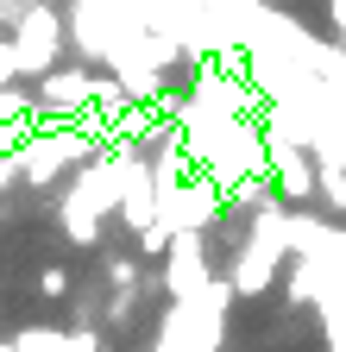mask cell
<instances>
[{
    "label": "cell",
    "instance_id": "cell-4",
    "mask_svg": "<svg viewBox=\"0 0 346 352\" xmlns=\"http://www.w3.org/2000/svg\"><path fill=\"white\" fill-rule=\"evenodd\" d=\"M82 151H89L82 139H38V145H32V157H19V170L32 176V183H51V170H57L63 157H82Z\"/></svg>",
    "mask_w": 346,
    "mask_h": 352
},
{
    "label": "cell",
    "instance_id": "cell-7",
    "mask_svg": "<svg viewBox=\"0 0 346 352\" xmlns=\"http://www.w3.org/2000/svg\"><path fill=\"white\" fill-rule=\"evenodd\" d=\"M321 195H327V208H346V176L327 164H321Z\"/></svg>",
    "mask_w": 346,
    "mask_h": 352
},
{
    "label": "cell",
    "instance_id": "cell-10",
    "mask_svg": "<svg viewBox=\"0 0 346 352\" xmlns=\"http://www.w3.org/2000/svg\"><path fill=\"white\" fill-rule=\"evenodd\" d=\"M327 13H334V25L346 32V0H327Z\"/></svg>",
    "mask_w": 346,
    "mask_h": 352
},
{
    "label": "cell",
    "instance_id": "cell-1",
    "mask_svg": "<svg viewBox=\"0 0 346 352\" xmlns=\"http://www.w3.org/2000/svg\"><path fill=\"white\" fill-rule=\"evenodd\" d=\"M51 57H57V13L51 7H32L19 19V69L51 76Z\"/></svg>",
    "mask_w": 346,
    "mask_h": 352
},
{
    "label": "cell",
    "instance_id": "cell-11",
    "mask_svg": "<svg viewBox=\"0 0 346 352\" xmlns=\"http://www.w3.org/2000/svg\"><path fill=\"white\" fill-rule=\"evenodd\" d=\"M7 176H13V164H7V151H0V183H7Z\"/></svg>",
    "mask_w": 346,
    "mask_h": 352
},
{
    "label": "cell",
    "instance_id": "cell-9",
    "mask_svg": "<svg viewBox=\"0 0 346 352\" xmlns=\"http://www.w3.org/2000/svg\"><path fill=\"white\" fill-rule=\"evenodd\" d=\"M327 333H334V352H346V315H334V321H327Z\"/></svg>",
    "mask_w": 346,
    "mask_h": 352
},
{
    "label": "cell",
    "instance_id": "cell-2",
    "mask_svg": "<svg viewBox=\"0 0 346 352\" xmlns=\"http://www.w3.org/2000/svg\"><path fill=\"white\" fill-rule=\"evenodd\" d=\"M38 101L57 107V113H82V107H95V76H82V69H51L45 88H38Z\"/></svg>",
    "mask_w": 346,
    "mask_h": 352
},
{
    "label": "cell",
    "instance_id": "cell-3",
    "mask_svg": "<svg viewBox=\"0 0 346 352\" xmlns=\"http://www.w3.org/2000/svg\"><path fill=\"white\" fill-rule=\"evenodd\" d=\"M170 289H177V302L208 296V264H202V239H195V233H183L177 258H170Z\"/></svg>",
    "mask_w": 346,
    "mask_h": 352
},
{
    "label": "cell",
    "instance_id": "cell-12",
    "mask_svg": "<svg viewBox=\"0 0 346 352\" xmlns=\"http://www.w3.org/2000/svg\"><path fill=\"white\" fill-rule=\"evenodd\" d=\"M0 352H13V346H0Z\"/></svg>",
    "mask_w": 346,
    "mask_h": 352
},
{
    "label": "cell",
    "instance_id": "cell-5",
    "mask_svg": "<svg viewBox=\"0 0 346 352\" xmlns=\"http://www.w3.org/2000/svg\"><path fill=\"white\" fill-rule=\"evenodd\" d=\"M271 170H277L283 195H296V201L315 189V176H309V164H302V151H290V145H271Z\"/></svg>",
    "mask_w": 346,
    "mask_h": 352
},
{
    "label": "cell",
    "instance_id": "cell-8",
    "mask_svg": "<svg viewBox=\"0 0 346 352\" xmlns=\"http://www.w3.org/2000/svg\"><path fill=\"white\" fill-rule=\"evenodd\" d=\"M38 283H45V296H63V289H69V271H45Z\"/></svg>",
    "mask_w": 346,
    "mask_h": 352
},
{
    "label": "cell",
    "instance_id": "cell-6",
    "mask_svg": "<svg viewBox=\"0 0 346 352\" xmlns=\"http://www.w3.org/2000/svg\"><path fill=\"white\" fill-rule=\"evenodd\" d=\"M25 107H32V101L19 95V88H0V126H19V120H25Z\"/></svg>",
    "mask_w": 346,
    "mask_h": 352
}]
</instances>
